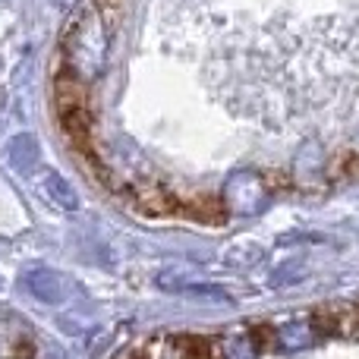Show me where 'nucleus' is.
<instances>
[{
    "mask_svg": "<svg viewBox=\"0 0 359 359\" xmlns=\"http://www.w3.org/2000/svg\"><path fill=\"white\" fill-rule=\"evenodd\" d=\"M107 50H111V32L101 10L92 4L79 6L60 41L63 73H69L82 86H92L107 67Z\"/></svg>",
    "mask_w": 359,
    "mask_h": 359,
    "instance_id": "1",
    "label": "nucleus"
},
{
    "mask_svg": "<svg viewBox=\"0 0 359 359\" xmlns=\"http://www.w3.org/2000/svg\"><path fill=\"white\" fill-rule=\"evenodd\" d=\"M19 344H22V347H29V331H25L16 318H10V316H4V312H0V347H10V353L19 356L16 353Z\"/></svg>",
    "mask_w": 359,
    "mask_h": 359,
    "instance_id": "2",
    "label": "nucleus"
}]
</instances>
